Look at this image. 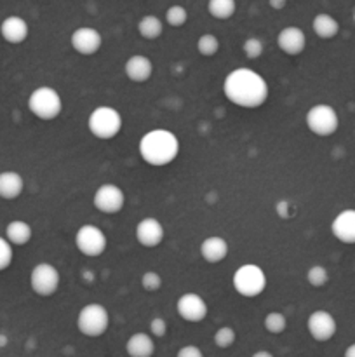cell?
Wrapping results in <instances>:
<instances>
[{
    "instance_id": "obj_1",
    "label": "cell",
    "mask_w": 355,
    "mask_h": 357,
    "mask_svg": "<svg viewBox=\"0 0 355 357\" xmlns=\"http://www.w3.org/2000/svg\"><path fill=\"white\" fill-rule=\"evenodd\" d=\"M223 93L226 100L235 107L247 108H260L268 100V84L263 77L251 68H235L225 77L223 82Z\"/></svg>"
},
{
    "instance_id": "obj_2",
    "label": "cell",
    "mask_w": 355,
    "mask_h": 357,
    "mask_svg": "<svg viewBox=\"0 0 355 357\" xmlns=\"http://www.w3.org/2000/svg\"><path fill=\"white\" fill-rule=\"evenodd\" d=\"M138 150L148 166L164 167L176 160L180 153V139L167 129H153L139 139Z\"/></svg>"
},
{
    "instance_id": "obj_3",
    "label": "cell",
    "mask_w": 355,
    "mask_h": 357,
    "mask_svg": "<svg viewBox=\"0 0 355 357\" xmlns=\"http://www.w3.org/2000/svg\"><path fill=\"white\" fill-rule=\"evenodd\" d=\"M28 108L40 121H54L63 110V100L54 87L40 86L28 98Z\"/></svg>"
},
{
    "instance_id": "obj_4",
    "label": "cell",
    "mask_w": 355,
    "mask_h": 357,
    "mask_svg": "<svg viewBox=\"0 0 355 357\" xmlns=\"http://www.w3.org/2000/svg\"><path fill=\"white\" fill-rule=\"evenodd\" d=\"M232 282L233 288L240 296L254 298V296H260L267 289V274H265L260 265L246 264L237 268Z\"/></svg>"
},
{
    "instance_id": "obj_5",
    "label": "cell",
    "mask_w": 355,
    "mask_h": 357,
    "mask_svg": "<svg viewBox=\"0 0 355 357\" xmlns=\"http://www.w3.org/2000/svg\"><path fill=\"white\" fill-rule=\"evenodd\" d=\"M89 132L97 139H113L122 129V115L113 107H97L87 119Z\"/></svg>"
},
{
    "instance_id": "obj_6",
    "label": "cell",
    "mask_w": 355,
    "mask_h": 357,
    "mask_svg": "<svg viewBox=\"0 0 355 357\" xmlns=\"http://www.w3.org/2000/svg\"><path fill=\"white\" fill-rule=\"evenodd\" d=\"M110 326V316L106 307L101 303H89L82 307L77 316V330L87 338H100Z\"/></svg>"
},
{
    "instance_id": "obj_7",
    "label": "cell",
    "mask_w": 355,
    "mask_h": 357,
    "mask_svg": "<svg viewBox=\"0 0 355 357\" xmlns=\"http://www.w3.org/2000/svg\"><path fill=\"white\" fill-rule=\"evenodd\" d=\"M306 128L310 129V132H313L315 136L320 138H327V136H333L334 132L340 128V117H338V112L334 110L331 105L319 103L313 105L308 112H306Z\"/></svg>"
},
{
    "instance_id": "obj_8",
    "label": "cell",
    "mask_w": 355,
    "mask_h": 357,
    "mask_svg": "<svg viewBox=\"0 0 355 357\" xmlns=\"http://www.w3.org/2000/svg\"><path fill=\"white\" fill-rule=\"evenodd\" d=\"M75 246L86 257L96 258L104 253V250L108 246V241L100 227L82 225L75 234Z\"/></svg>"
},
{
    "instance_id": "obj_9",
    "label": "cell",
    "mask_w": 355,
    "mask_h": 357,
    "mask_svg": "<svg viewBox=\"0 0 355 357\" xmlns=\"http://www.w3.org/2000/svg\"><path fill=\"white\" fill-rule=\"evenodd\" d=\"M59 272L54 265L51 264H37L31 268L30 286L35 295L38 296H52L59 288Z\"/></svg>"
},
{
    "instance_id": "obj_10",
    "label": "cell",
    "mask_w": 355,
    "mask_h": 357,
    "mask_svg": "<svg viewBox=\"0 0 355 357\" xmlns=\"http://www.w3.org/2000/svg\"><path fill=\"white\" fill-rule=\"evenodd\" d=\"M94 208L104 215H117L125 204V194L120 187L113 183H103L94 192Z\"/></svg>"
},
{
    "instance_id": "obj_11",
    "label": "cell",
    "mask_w": 355,
    "mask_h": 357,
    "mask_svg": "<svg viewBox=\"0 0 355 357\" xmlns=\"http://www.w3.org/2000/svg\"><path fill=\"white\" fill-rule=\"evenodd\" d=\"M306 330L313 340L324 344V342H329L331 338H334L338 324L336 319L327 310H315V312L310 314L308 321H306Z\"/></svg>"
},
{
    "instance_id": "obj_12",
    "label": "cell",
    "mask_w": 355,
    "mask_h": 357,
    "mask_svg": "<svg viewBox=\"0 0 355 357\" xmlns=\"http://www.w3.org/2000/svg\"><path fill=\"white\" fill-rule=\"evenodd\" d=\"M176 310L181 319L191 324L204 321L209 312L205 300L200 295H197V293H184V295H181L176 302Z\"/></svg>"
},
{
    "instance_id": "obj_13",
    "label": "cell",
    "mask_w": 355,
    "mask_h": 357,
    "mask_svg": "<svg viewBox=\"0 0 355 357\" xmlns=\"http://www.w3.org/2000/svg\"><path fill=\"white\" fill-rule=\"evenodd\" d=\"M70 44H72L73 51L79 52L82 56H93L103 45V37L96 28L90 26H80L73 30L72 37H70Z\"/></svg>"
},
{
    "instance_id": "obj_14",
    "label": "cell",
    "mask_w": 355,
    "mask_h": 357,
    "mask_svg": "<svg viewBox=\"0 0 355 357\" xmlns=\"http://www.w3.org/2000/svg\"><path fill=\"white\" fill-rule=\"evenodd\" d=\"M164 236V227L162 223L159 222L157 218H143L141 222L136 225V241L141 244L143 248H157L162 244Z\"/></svg>"
},
{
    "instance_id": "obj_15",
    "label": "cell",
    "mask_w": 355,
    "mask_h": 357,
    "mask_svg": "<svg viewBox=\"0 0 355 357\" xmlns=\"http://www.w3.org/2000/svg\"><path fill=\"white\" fill-rule=\"evenodd\" d=\"M277 45L287 56H298L306 47V35L298 26H285L278 31Z\"/></svg>"
},
{
    "instance_id": "obj_16",
    "label": "cell",
    "mask_w": 355,
    "mask_h": 357,
    "mask_svg": "<svg viewBox=\"0 0 355 357\" xmlns=\"http://www.w3.org/2000/svg\"><path fill=\"white\" fill-rule=\"evenodd\" d=\"M331 232L340 243L355 244V209H343L334 216Z\"/></svg>"
},
{
    "instance_id": "obj_17",
    "label": "cell",
    "mask_w": 355,
    "mask_h": 357,
    "mask_svg": "<svg viewBox=\"0 0 355 357\" xmlns=\"http://www.w3.org/2000/svg\"><path fill=\"white\" fill-rule=\"evenodd\" d=\"M28 33H30L28 23L19 16H7L0 24V35L7 44H21V42L26 40Z\"/></svg>"
},
{
    "instance_id": "obj_18",
    "label": "cell",
    "mask_w": 355,
    "mask_h": 357,
    "mask_svg": "<svg viewBox=\"0 0 355 357\" xmlns=\"http://www.w3.org/2000/svg\"><path fill=\"white\" fill-rule=\"evenodd\" d=\"M124 72L129 80H132L136 84H143L146 80H150V77L153 75V63L146 56L134 54L125 61Z\"/></svg>"
},
{
    "instance_id": "obj_19",
    "label": "cell",
    "mask_w": 355,
    "mask_h": 357,
    "mask_svg": "<svg viewBox=\"0 0 355 357\" xmlns=\"http://www.w3.org/2000/svg\"><path fill=\"white\" fill-rule=\"evenodd\" d=\"M230 246L223 237L212 236L207 239L202 241L200 244V257L204 258L207 264H219V261L225 260L228 257Z\"/></svg>"
},
{
    "instance_id": "obj_20",
    "label": "cell",
    "mask_w": 355,
    "mask_h": 357,
    "mask_svg": "<svg viewBox=\"0 0 355 357\" xmlns=\"http://www.w3.org/2000/svg\"><path fill=\"white\" fill-rule=\"evenodd\" d=\"M125 352L129 357H152L155 354V340L152 335L139 333L131 335L125 342Z\"/></svg>"
},
{
    "instance_id": "obj_21",
    "label": "cell",
    "mask_w": 355,
    "mask_h": 357,
    "mask_svg": "<svg viewBox=\"0 0 355 357\" xmlns=\"http://www.w3.org/2000/svg\"><path fill=\"white\" fill-rule=\"evenodd\" d=\"M24 190V180L16 171H3L0 173V199L14 201Z\"/></svg>"
},
{
    "instance_id": "obj_22",
    "label": "cell",
    "mask_w": 355,
    "mask_h": 357,
    "mask_svg": "<svg viewBox=\"0 0 355 357\" xmlns=\"http://www.w3.org/2000/svg\"><path fill=\"white\" fill-rule=\"evenodd\" d=\"M33 230H31L30 223L23 222V220H13L7 223L6 227V239L10 246H26L31 241Z\"/></svg>"
},
{
    "instance_id": "obj_23",
    "label": "cell",
    "mask_w": 355,
    "mask_h": 357,
    "mask_svg": "<svg viewBox=\"0 0 355 357\" xmlns=\"http://www.w3.org/2000/svg\"><path fill=\"white\" fill-rule=\"evenodd\" d=\"M312 30L319 38H322V40H329V38H334L338 33H340V23H338L331 14L320 13L313 17Z\"/></svg>"
},
{
    "instance_id": "obj_24",
    "label": "cell",
    "mask_w": 355,
    "mask_h": 357,
    "mask_svg": "<svg viewBox=\"0 0 355 357\" xmlns=\"http://www.w3.org/2000/svg\"><path fill=\"white\" fill-rule=\"evenodd\" d=\"M138 31L143 38L146 40H155L162 35L164 31V23L160 17L153 16V14H146L141 20L138 21Z\"/></svg>"
},
{
    "instance_id": "obj_25",
    "label": "cell",
    "mask_w": 355,
    "mask_h": 357,
    "mask_svg": "<svg viewBox=\"0 0 355 357\" xmlns=\"http://www.w3.org/2000/svg\"><path fill=\"white\" fill-rule=\"evenodd\" d=\"M207 10L212 17L225 21L235 14L237 3L235 0H209Z\"/></svg>"
},
{
    "instance_id": "obj_26",
    "label": "cell",
    "mask_w": 355,
    "mask_h": 357,
    "mask_svg": "<svg viewBox=\"0 0 355 357\" xmlns=\"http://www.w3.org/2000/svg\"><path fill=\"white\" fill-rule=\"evenodd\" d=\"M197 51L204 58H211L219 51V38L212 33H204L197 40Z\"/></svg>"
},
{
    "instance_id": "obj_27",
    "label": "cell",
    "mask_w": 355,
    "mask_h": 357,
    "mask_svg": "<svg viewBox=\"0 0 355 357\" xmlns=\"http://www.w3.org/2000/svg\"><path fill=\"white\" fill-rule=\"evenodd\" d=\"M263 326L268 333L271 335H281L284 333L285 328H287V319L282 312H270L263 321Z\"/></svg>"
},
{
    "instance_id": "obj_28",
    "label": "cell",
    "mask_w": 355,
    "mask_h": 357,
    "mask_svg": "<svg viewBox=\"0 0 355 357\" xmlns=\"http://www.w3.org/2000/svg\"><path fill=\"white\" fill-rule=\"evenodd\" d=\"M188 21V10L183 6H173L166 10V23L173 28L183 26Z\"/></svg>"
},
{
    "instance_id": "obj_29",
    "label": "cell",
    "mask_w": 355,
    "mask_h": 357,
    "mask_svg": "<svg viewBox=\"0 0 355 357\" xmlns=\"http://www.w3.org/2000/svg\"><path fill=\"white\" fill-rule=\"evenodd\" d=\"M306 281L310 282V286L313 288H322L329 281V272L322 267V265H313L306 272Z\"/></svg>"
},
{
    "instance_id": "obj_30",
    "label": "cell",
    "mask_w": 355,
    "mask_h": 357,
    "mask_svg": "<svg viewBox=\"0 0 355 357\" xmlns=\"http://www.w3.org/2000/svg\"><path fill=\"white\" fill-rule=\"evenodd\" d=\"M237 340V333L233 328L230 326H223L219 330H216L214 333V345L218 349H228L235 344Z\"/></svg>"
},
{
    "instance_id": "obj_31",
    "label": "cell",
    "mask_w": 355,
    "mask_h": 357,
    "mask_svg": "<svg viewBox=\"0 0 355 357\" xmlns=\"http://www.w3.org/2000/svg\"><path fill=\"white\" fill-rule=\"evenodd\" d=\"M242 51H244V54H246L249 59L260 58V56L263 54V51H265V42L261 40V38H258V37L246 38V40H244V44H242Z\"/></svg>"
},
{
    "instance_id": "obj_32",
    "label": "cell",
    "mask_w": 355,
    "mask_h": 357,
    "mask_svg": "<svg viewBox=\"0 0 355 357\" xmlns=\"http://www.w3.org/2000/svg\"><path fill=\"white\" fill-rule=\"evenodd\" d=\"M141 286L145 291L155 293L162 288V278H160V274H157V272H153V271L145 272L141 278Z\"/></svg>"
},
{
    "instance_id": "obj_33",
    "label": "cell",
    "mask_w": 355,
    "mask_h": 357,
    "mask_svg": "<svg viewBox=\"0 0 355 357\" xmlns=\"http://www.w3.org/2000/svg\"><path fill=\"white\" fill-rule=\"evenodd\" d=\"M13 258H14L13 246L7 243L6 237H0V272H3L6 268L10 267V264H13Z\"/></svg>"
},
{
    "instance_id": "obj_34",
    "label": "cell",
    "mask_w": 355,
    "mask_h": 357,
    "mask_svg": "<svg viewBox=\"0 0 355 357\" xmlns=\"http://www.w3.org/2000/svg\"><path fill=\"white\" fill-rule=\"evenodd\" d=\"M150 335L153 338H164L167 335V321L164 317H153L150 321Z\"/></svg>"
},
{
    "instance_id": "obj_35",
    "label": "cell",
    "mask_w": 355,
    "mask_h": 357,
    "mask_svg": "<svg viewBox=\"0 0 355 357\" xmlns=\"http://www.w3.org/2000/svg\"><path fill=\"white\" fill-rule=\"evenodd\" d=\"M176 357H204V352L197 345H184L178 351Z\"/></svg>"
},
{
    "instance_id": "obj_36",
    "label": "cell",
    "mask_w": 355,
    "mask_h": 357,
    "mask_svg": "<svg viewBox=\"0 0 355 357\" xmlns=\"http://www.w3.org/2000/svg\"><path fill=\"white\" fill-rule=\"evenodd\" d=\"M289 208H291V202L289 201H281L278 202L277 206H275V209H277V213H278V216H281V218H289V216H291V213H289Z\"/></svg>"
},
{
    "instance_id": "obj_37",
    "label": "cell",
    "mask_w": 355,
    "mask_h": 357,
    "mask_svg": "<svg viewBox=\"0 0 355 357\" xmlns=\"http://www.w3.org/2000/svg\"><path fill=\"white\" fill-rule=\"evenodd\" d=\"M343 357H355V344L348 345V347H347V351H345Z\"/></svg>"
},
{
    "instance_id": "obj_38",
    "label": "cell",
    "mask_w": 355,
    "mask_h": 357,
    "mask_svg": "<svg viewBox=\"0 0 355 357\" xmlns=\"http://www.w3.org/2000/svg\"><path fill=\"white\" fill-rule=\"evenodd\" d=\"M270 7H274V9H284L285 2H284V0H278V2H275V0H271Z\"/></svg>"
},
{
    "instance_id": "obj_39",
    "label": "cell",
    "mask_w": 355,
    "mask_h": 357,
    "mask_svg": "<svg viewBox=\"0 0 355 357\" xmlns=\"http://www.w3.org/2000/svg\"><path fill=\"white\" fill-rule=\"evenodd\" d=\"M251 357H274V354L268 351H256Z\"/></svg>"
},
{
    "instance_id": "obj_40",
    "label": "cell",
    "mask_w": 355,
    "mask_h": 357,
    "mask_svg": "<svg viewBox=\"0 0 355 357\" xmlns=\"http://www.w3.org/2000/svg\"><path fill=\"white\" fill-rule=\"evenodd\" d=\"M354 23H355V13H354Z\"/></svg>"
}]
</instances>
